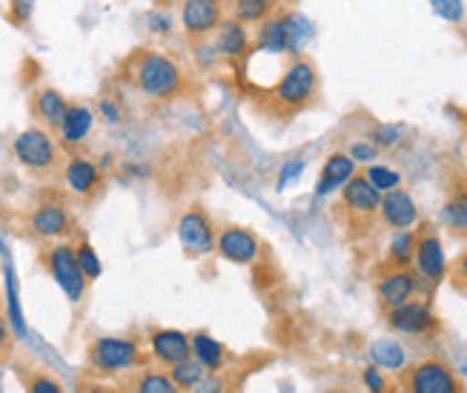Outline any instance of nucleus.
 <instances>
[{
	"instance_id": "nucleus-1",
	"label": "nucleus",
	"mask_w": 467,
	"mask_h": 393,
	"mask_svg": "<svg viewBox=\"0 0 467 393\" xmlns=\"http://www.w3.org/2000/svg\"><path fill=\"white\" fill-rule=\"evenodd\" d=\"M316 95H318L316 64L304 55H293L290 64L275 78V84L270 90H264L261 101H264V110L270 115L293 118L301 110H307Z\"/></svg>"
},
{
	"instance_id": "nucleus-2",
	"label": "nucleus",
	"mask_w": 467,
	"mask_h": 393,
	"mask_svg": "<svg viewBox=\"0 0 467 393\" xmlns=\"http://www.w3.org/2000/svg\"><path fill=\"white\" fill-rule=\"evenodd\" d=\"M127 78L152 101H172L184 92L187 75L164 52L138 49L127 60Z\"/></svg>"
},
{
	"instance_id": "nucleus-3",
	"label": "nucleus",
	"mask_w": 467,
	"mask_h": 393,
	"mask_svg": "<svg viewBox=\"0 0 467 393\" xmlns=\"http://www.w3.org/2000/svg\"><path fill=\"white\" fill-rule=\"evenodd\" d=\"M379 207H381V193L368 181V175L356 173L338 190L336 216L348 227L350 239H361L364 233H370V227L379 221Z\"/></svg>"
},
{
	"instance_id": "nucleus-4",
	"label": "nucleus",
	"mask_w": 467,
	"mask_h": 393,
	"mask_svg": "<svg viewBox=\"0 0 467 393\" xmlns=\"http://www.w3.org/2000/svg\"><path fill=\"white\" fill-rule=\"evenodd\" d=\"M401 393H467L462 377L444 359H421L399 370Z\"/></svg>"
},
{
	"instance_id": "nucleus-5",
	"label": "nucleus",
	"mask_w": 467,
	"mask_h": 393,
	"mask_svg": "<svg viewBox=\"0 0 467 393\" xmlns=\"http://www.w3.org/2000/svg\"><path fill=\"white\" fill-rule=\"evenodd\" d=\"M413 271L424 287V296H431L436 287L448 279V256H444V244L436 233V227L428 221H419V227H416Z\"/></svg>"
},
{
	"instance_id": "nucleus-6",
	"label": "nucleus",
	"mask_w": 467,
	"mask_h": 393,
	"mask_svg": "<svg viewBox=\"0 0 467 393\" xmlns=\"http://www.w3.org/2000/svg\"><path fill=\"white\" fill-rule=\"evenodd\" d=\"M140 362V347L135 339L124 336H98L87 350V365L98 377L127 374Z\"/></svg>"
},
{
	"instance_id": "nucleus-7",
	"label": "nucleus",
	"mask_w": 467,
	"mask_h": 393,
	"mask_svg": "<svg viewBox=\"0 0 467 393\" xmlns=\"http://www.w3.org/2000/svg\"><path fill=\"white\" fill-rule=\"evenodd\" d=\"M44 264L49 276L57 281L60 291L67 293V299L72 304L84 302L87 296V287H89V279L84 276L78 264V256H75V247L72 244H52L49 250L44 253Z\"/></svg>"
},
{
	"instance_id": "nucleus-8",
	"label": "nucleus",
	"mask_w": 467,
	"mask_h": 393,
	"mask_svg": "<svg viewBox=\"0 0 467 393\" xmlns=\"http://www.w3.org/2000/svg\"><path fill=\"white\" fill-rule=\"evenodd\" d=\"M384 319H388V327L393 330V334H401V336H413V339H424V336H433L439 330V316L433 313L431 307V299H410L404 302L393 310H388L384 313Z\"/></svg>"
},
{
	"instance_id": "nucleus-9",
	"label": "nucleus",
	"mask_w": 467,
	"mask_h": 393,
	"mask_svg": "<svg viewBox=\"0 0 467 393\" xmlns=\"http://www.w3.org/2000/svg\"><path fill=\"white\" fill-rule=\"evenodd\" d=\"M12 153L20 167H26L32 173H49L57 167V143L40 127H29L20 133L12 143Z\"/></svg>"
},
{
	"instance_id": "nucleus-10",
	"label": "nucleus",
	"mask_w": 467,
	"mask_h": 393,
	"mask_svg": "<svg viewBox=\"0 0 467 393\" xmlns=\"http://www.w3.org/2000/svg\"><path fill=\"white\" fill-rule=\"evenodd\" d=\"M215 253L224 259V261L244 264V267H255L264 259V244L250 230V227H244V224H224L218 230Z\"/></svg>"
},
{
	"instance_id": "nucleus-11",
	"label": "nucleus",
	"mask_w": 467,
	"mask_h": 393,
	"mask_svg": "<svg viewBox=\"0 0 467 393\" xmlns=\"http://www.w3.org/2000/svg\"><path fill=\"white\" fill-rule=\"evenodd\" d=\"M178 239H181V247H184L192 259H204L215 253L218 230L213 218L207 216V210L190 207V210L178 218Z\"/></svg>"
},
{
	"instance_id": "nucleus-12",
	"label": "nucleus",
	"mask_w": 467,
	"mask_h": 393,
	"mask_svg": "<svg viewBox=\"0 0 467 393\" xmlns=\"http://www.w3.org/2000/svg\"><path fill=\"white\" fill-rule=\"evenodd\" d=\"M416 296H424V287L416 276L413 267H399V271H381L379 281H376V299L381 304V310H388L410 302ZM428 299V296H424Z\"/></svg>"
},
{
	"instance_id": "nucleus-13",
	"label": "nucleus",
	"mask_w": 467,
	"mask_h": 393,
	"mask_svg": "<svg viewBox=\"0 0 467 393\" xmlns=\"http://www.w3.org/2000/svg\"><path fill=\"white\" fill-rule=\"evenodd\" d=\"M224 4L221 0H184L181 4V29L192 40H204L224 24Z\"/></svg>"
},
{
	"instance_id": "nucleus-14",
	"label": "nucleus",
	"mask_w": 467,
	"mask_h": 393,
	"mask_svg": "<svg viewBox=\"0 0 467 393\" xmlns=\"http://www.w3.org/2000/svg\"><path fill=\"white\" fill-rule=\"evenodd\" d=\"M255 49L258 52H270V55H284V52L301 55V47L296 44V35H293L290 12H275V15H270L267 20H264V24H258Z\"/></svg>"
},
{
	"instance_id": "nucleus-15",
	"label": "nucleus",
	"mask_w": 467,
	"mask_h": 393,
	"mask_svg": "<svg viewBox=\"0 0 467 393\" xmlns=\"http://www.w3.org/2000/svg\"><path fill=\"white\" fill-rule=\"evenodd\" d=\"M29 230L37 239H64L72 233V213L60 198L40 201L29 216Z\"/></svg>"
},
{
	"instance_id": "nucleus-16",
	"label": "nucleus",
	"mask_w": 467,
	"mask_h": 393,
	"mask_svg": "<svg viewBox=\"0 0 467 393\" xmlns=\"http://www.w3.org/2000/svg\"><path fill=\"white\" fill-rule=\"evenodd\" d=\"M379 221L388 227V230L401 233V230H413V227L421 221V216H419V207H416L413 196L408 190L396 187V190L381 196Z\"/></svg>"
},
{
	"instance_id": "nucleus-17",
	"label": "nucleus",
	"mask_w": 467,
	"mask_h": 393,
	"mask_svg": "<svg viewBox=\"0 0 467 393\" xmlns=\"http://www.w3.org/2000/svg\"><path fill=\"white\" fill-rule=\"evenodd\" d=\"M150 350L158 365H178L192 356V339L181 330H170V327H161L150 334Z\"/></svg>"
},
{
	"instance_id": "nucleus-18",
	"label": "nucleus",
	"mask_w": 467,
	"mask_h": 393,
	"mask_svg": "<svg viewBox=\"0 0 467 393\" xmlns=\"http://www.w3.org/2000/svg\"><path fill=\"white\" fill-rule=\"evenodd\" d=\"M250 47H253L250 29L244 27L241 20H235V17H224V24H221L218 32H215V49H218V55L227 58L230 64H241V60H247Z\"/></svg>"
},
{
	"instance_id": "nucleus-19",
	"label": "nucleus",
	"mask_w": 467,
	"mask_h": 393,
	"mask_svg": "<svg viewBox=\"0 0 467 393\" xmlns=\"http://www.w3.org/2000/svg\"><path fill=\"white\" fill-rule=\"evenodd\" d=\"M64 181L75 196L92 198L100 190V184H104V175H100V167L95 161H89L84 155H72L64 167Z\"/></svg>"
},
{
	"instance_id": "nucleus-20",
	"label": "nucleus",
	"mask_w": 467,
	"mask_h": 393,
	"mask_svg": "<svg viewBox=\"0 0 467 393\" xmlns=\"http://www.w3.org/2000/svg\"><path fill=\"white\" fill-rule=\"evenodd\" d=\"M358 164L350 158V153H330L327 161H324L318 184H316V196H333L338 193L344 184H348L358 170Z\"/></svg>"
},
{
	"instance_id": "nucleus-21",
	"label": "nucleus",
	"mask_w": 467,
	"mask_h": 393,
	"mask_svg": "<svg viewBox=\"0 0 467 393\" xmlns=\"http://www.w3.org/2000/svg\"><path fill=\"white\" fill-rule=\"evenodd\" d=\"M32 110H35V118L44 123V127L60 130V123H64V115L69 110V101L64 98V92H57L55 87H44V90L35 92Z\"/></svg>"
},
{
	"instance_id": "nucleus-22",
	"label": "nucleus",
	"mask_w": 467,
	"mask_h": 393,
	"mask_svg": "<svg viewBox=\"0 0 467 393\" xmlns=\"http://www.w3.org/2000/svg\"><path fill=\"white\" fill-rule=\"evenodd\" d=\"M92 123H95V112L87 107V103H69V110L64 115V123H60V143L64 147H78L84 143V138L92 133Z\"/></svg>"
},
{
	"instance_id": "nucleus-23",
	"label": "nucleus",
	"mask_w": 467,
	"mask_h": 393,
	"mask_svg": "<svg viewBox=\"0 0 467 393\" xmlns=\"http://www.w3.org/2000/svg\"><path fill=\"white\" fill-rule=\"evenodd\" d=\"M416 227H413V230L393 233L381 271H399V267H413V256H416Z\"/></svg>"
},
{
	"instance_id": "nucleus-24",
	"label": "nucleus",
	"mask_w": 467,
	"mask_h": 393,
	"mask_svg": "<svg viewBox=\"0 0 467 393\" xmlns=\"http://www.w3.org/2000/svg\"><path fill=\"white\" fill-rule=\"evenodd\" d=\"M192 356L204 365L210 374H221L227 365V350L218 339H213L210 334H192Z\"/></svg>"
},
{
	"instance_id": "nucleus-25",
	"label": "nucleus",
	"mask_w": 467,
	"mask_h": 393,
	"mask_svg": "<svg viewBox=\"0 0 467 393\" xmlns=\"http://www.w3.org/2000/svg\"><path fill=\"white\" fill-rule=\"evenodd\" d=\"M441 221L456 236H467V184H456L441 207Z\"/></svg>"
},
{
	"instance_id": "nucleus-26",
	"label": "nucleus",
	"mask_w": 467,
	"mask_h": 393,
	"mask_svg": "<svg viewBox=\"0 0 467 393\" xmlns=\"http://www.w3.org/2000/svg\"><path fill=\"white\" fill-rule=\"evenodd\" d=\"M127 393H178V385L172 382L170 370H155L144 367L140 374H135L127 385Z\"/></svg>"
},
{
	"instance_id": "nucleus-27",
	"label": "nucleus",
	"mask_w": 467,
	"mask_h": 393,
	"mask_svg": "<svg viewBox=\"0 0 467 393\" xmlns=\"http://www.w3.org/2000/svg\"><path fill=\"white\" fill-rule=\"evenodd\" d=\"M281 0H233V17L244 27H258L278 12Z\"/></svg>"
},
{
	"instance_id": "nucleus-28",
	"label": "nucleus",
	"mask_w": 467,
	"mask_h": 393,
	"mask_svg": "<svg viewBox=\"0 0 467 393\" xmlns=\"http://www.w3.org/2000/svg\"><path fill=\"white\" fill-rule=\"evenodd\" d=\"M370 359L373 365H379L381 370H390V374H399L408 362V354H404V347L396 342V339H376L370 345Z\"/></svg>"
},
{
	"instance_id": "nucleus-29",
	"label": "nucleus",
	"mask_w": 467,
	"mask_h": 393,
	"mask_svg": "<svg viewBox=\"0 0 467 393\" xmlns=\"http://www.w3.org/2000/svg\"><path fill=\"white\" fill-rule=\"evenodd\" d=\"M207 374H210V370L201 365L195 356H190V359H184V362H178V365L170 367V377L178 385V390H195L198 382L204 379Z\"/></svg>"
},
{
	"instance_id": "nucleus-30",
	"label": "nucleus",
	"mask_w": 467,
	"mask_h": 393,
	"mask_svg": "<svg viewBox=\"0 0 467 393\" xmlns=\"http://www.w3.org/2000/svg\"><path fill=\"white\" fill-rule=\"evenodd\" d=\"M364 175H368V181L373 184V187L384 196L390 193L396 187H401V175L390 167H384V164H368V170H364Z\"/></svg>"
},
{
	"instance_id": "nucleus-31",
	"label": "nucleus",
	"mask_w": 467,
	"mask_h": 393,
	"mask_svg": "<svg viewBox=\"0 0 467 393\" xmlns=\"http://www.w3.org/2000/svg\"><path fill=\"white\" fill-rule=\"evenodd\" d=\"M75 256H78L80 271H84V276H87L89 281L100 279V273H104V264H100V259H98V253L92 250V244H89V241H78Z\"/></svg>"
},
{
	"instance_id": "nucleus-32",
	"label": "nucleus",
	"mask_w": 467,
	"mask_h": 393,
	"mask_svg": "<svg viewBox=\"0 0 467 393\" xmlns=\"http://www.w3.org/2000/svg\"><path fill=\"white\" fill-rule=\"evenodd\" d=\"M26 393H67L64 385H60L55 377L44 374V370H32V374L24 377Z\"/></svg>"
},
{
	"instance_id": "nucleus-33",
	"label": "nucleus",
	"mask_w": 467,
	"mask_h": 393,
	"mask_svg": "<svg viewBox=\"0 0 467 393\" xmlns=\"http://www.w3.org/2000/svg\"><path fill=\"white\" fill-rule=\"evenodd\" d=\"M401 138H404V127H401V123H379V127L373 130V135H370V141L376 143L379 150L396 147V143H401Z\"/></svg>"
},
{
	"instance_id": "nucleus-34",
	"label": "nucleus",
	"mask_w": 467,
	"mask_h": 393,
	"mask_svg": "<svg viewBox=\"0 0 467 393\" xmlns=\"http://www.w3.org/2000/svg\"><path fill=\"white\" fill-rule=\"evenodd\" d=\"M448 281L456 293L467 296V247L448 264Z\"/></svg>"
},
{
	"instance_id": "nucleus-35",
	"label": "nucleus",
	"mask_w": 467,
	"mask_h": 393,
	"mask_svg": "<svg viewBox=\"0 0 467 393\" xmlns=\"http://www.w3.org/2000/svg\"><path fill=\"white\" fill-rule=\"evenodd\" d=\"M431 6L448 24H462L464 20V0H431Z\"/></svg>"
},
{
	"instance_id": "nucleus-36",
	"label": "nucleus",
	"mask_w": 467,
	"mask_h": 393,
	"mask_svg": "<svg viewBox=\"0 0 467 393\" xmlns=\"http://www.w3.org/2000/svg\"><path fill=\"white\" fill-rule=\"evenodd\" d=\"M361 382H364V388H368L370 393H390V379L384 377V370L379 365H368V367H364Z\"/></svg>"
},
{
	"instance_id": "nucleus-37",
	"label": "nucleus",
	"mask_w": 467,
	"mask_h": 393,
	"mask_svg": "<svg viewBox=\"0 0 467 393\" xmlns=\"http://www.w3.org/2000/svg\"><path fill=\"white\" fill-rule=\"evenodd\" d=\"M348 153H350V158H353L356 164H370V161L379 158V147H376L373 141H356Z\"/></svg>"
},
{
	"instance_id": "nucleus-38",
	"label": "nucleus",
	"mask_w": 467,
	"mask_h": 393,
	"mask_svg": "<svg viewBox=\"0 0 467 393\" xmlns=\"http://www.w3.org/2000/svg\"><path fill=\"white\" fill-rule=\"evenodd\" d=\"M32 9H35V0H12L9 4V17L15 27H24L26 20L32 17Z\"/></svg>"
},
{
	"instance_id": "nucleus-39",
	"label": "nucleus",
	"mask_w": 467,
	"mask_h": 393,
	"mask_svg": "<svg viewBox=\"0 0 467 393\" xmlns=\"http://www.w3.org/2000/svg\"><path fill=\"white\" fill-rule=\"evenodd\" d=\"M9 316L0 310V362H4L12 354V327H9Z\"/></svg>"
},
{
	"instance_id": "nucleus-40",
	"label": "nucleus",
	"mask_w": 467,
	"mask_h": 393,
	"mask_svg": "<svg viewBox=\"0 0 467 393\" xmlns=\"http://www.w3.org/2000/svg\"><path fill=\"white\" fill-rule=\"evenodd\" d=\"M98 112H100V118H104L107 123H118L120 121V107L112 101V98H100V103H98Z\"/></svg>"
},
{
	"instance_id": "nucleus-41",
	"label": "nucleus",
	"mask_w": 467,
	"mask_h": 393,
	"mask_svg": "<svg viewBox=\"0 0 467 393\" xmlns=\"http://www.w3.org/2000/svg\"><path fill=\"white\" fill-rule=\"evenodd\" d=\"M195 393H224V379H221V374H207L198 382Z\"/></svg>"
},
{
	"instance_id": "nucleus-42",
	"label": "nucleus",
	"mask_w": 467,
	"mask_h": 393,
	"mask_svg": "<svg viewBox=\"0 0 467 393\" xmlns=\"http://www.w3.org/2000/svg\"><path fill=\"white\" fill-rule=\"evenodd\" d=\"M301 173H304V161H293V167L287 164V167H284L281 175H278V190H284L287 184H293Z\"/></svg>"
},
{
	"instance_id": "nucleus-43",
	"label": "nucleus",
	"mask_w": 467,
	"mask_h": 393,
	"mask_svg": "<svg viewBox=\"0 0 467 393\" xmlns=\"http://www.w3.org/2000/svg\"><path fill=\"white\" fill-rule=\"evenodd\" d=\"M150 20H155V24H150L155 32H170L172 29V20L167 15H150Z\"/></svg>"
},
{
	"instance_id": "nucleus-44",
	"label": "nucleus",
	"mask_w": 467,
	"mask_h": 393,
	"mask_svg": "<svg viewBox=\"0 0 467 393\" xmlns=\"http://www.w3.org/2000/svg\"><path fill=\"white\" fill-rule=\"evenodd\" d=\"M84 393H118V390H115V388H109V385H100V382H98V385H89Z\"/></svg>"
},
{
	"instance_id": "nucleus-45",
	"label": "nucleus",
	"mask_w": 467,
	"mask_h": 393,
	"mask_svg": "<svg viewBox=\"0 0 467 393\" xmlns=\"http://www.w3.org/2000/svg\"><path fill=\"white\" fill-rule=\"evenodd\" d=\"M221 4H227V0H221Z\"/></svg>"
}]
</instances>
